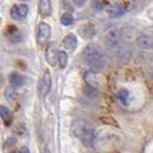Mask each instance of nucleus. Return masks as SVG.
Listing matches in <instances>:
<instances>
[{
  "label": "nucleus",
  "instance_id": "obj_1",
  "mask_svg": "<svg viewBox=\"0 0 153 153\" xmlns=\"http://www.w3.org/2000/svg\"><path fill=\"white\" fill-rule=\"evenodd\" d=\"M83 59L94 73L102 70L106 66V56L104 54V51L96 43H91L85 46L83 51Z\"/></svg>",
  "mask_w": 153,
  "mask_h": 153
},
{
  "label": "nucleus",
  "instance_id": "obj_2",
  "mask_svg": "<svg viewBox=\"0 0 153 153\" xmlns=\"http://www.w3.org/2000/svg\"><path fill=\"white\" fill-rule=\"evenodd\" d=\"M120 31L114 27L108 28L107 31L105 32L104 36V43H105V48L108 55L113 56L116 54L119 47H120Z\"/></svg>",
  "mask_w": 153,
  "mask_h": 153
},
{
  "label": "nucleus",
  "instance_id": "obj_3",
  "mask_svg": "<svg viewBox=\"0 0 153 153\" xmlns=\"http://www.w3.org/2000/svg\"><path fill=\"white\" fill-rule=\"evenodd\" d=\"M29 13V7L25 4H20L15 5L14 7L10 9V16L15 21H22L24 20Z\"/></svg>",
  "mask_w": 153,
  "mask_h": 153
},
{
  "label": "nucleus",
  "instance_id": "obj_4",
  "mask_svg": "<svg viewBox=\"0 0 153 153\" xmlns=\"http://www.w3.org/2000/svg\"><path fill=\"white\" fill-rule=\"evenodd\" d=\"M51 84H52V77H51V74L48 71H45L44 75L42 76L40 81H39V93L42 97H45L46 94L50 92V89H51Z\"/></svg>",
  "mask_w": 153,
  "mask_h": 153
},
{
  "label": "nucleus",
  "instance_id": "obj_5",
  "mask_svg": "<svg viewBox=\"0 0 153 153\" xmlns=\"http://www.w3.org/2000/svg\"><path fill=\"white\" fill-rule=\"evenodd\" d=\"M137 36L138 31L134 25H126L122 28V30L120 31V37L127 43H130L132 40H135Z\"/></svg>",
  "mask_w": 153,
  "mask_h": 153
},
{
  "label": "nucleus",
  "instance_id": "obj_6",
  "mask_svg": "<svg viewBox=\"0 0 153 153\" xmlns=\"http://www.w3.org/2000/svg\"><path fill=\"white\" fill-rule=\"evenodd\" d=\"M51 37V27L50 24L46 22H40L38 25V35H37V38H38L39 44H43L47 42Z\"/></svg>",
  "mask_w": 153,
  "mask_h": 153
},
{
  "label": "nucleus",
  "instance_id": "obj_7",
  "mask_svg": "<svg viewBox=\"0 0 153 153\" xmlns=\"http://www.w3.org/2000/svg\"><path fill=\"white\" fill-rule=\"evenodd\" d=\"M115 55H116V58H117V61L122 62V63H126V62L130 61L131 56H132V48L128 45L120 46Z\"/></svg>",
  "mask_w": 153,
  "mask_h": 153
},
{
  "label": "nucleus",
  "instance_id": "obj_8",
  "mask_svg": "<svg viewBox=\"0 0 153 153\" xmlns=\"http://www.w3.org/2000/svg\"><path fill=\"white\" fill-rule=\"evenodd\" d=\"M94 136H96L94 130L89 126V127L85 128L84 131L81 134V136H79L78 138L82 140V143H83V145L84 146H86V147H91V146L93 145V142H94Z\"/></svg>",
  "mask_w": 153,
  "mask_h": 153
},
{
  "label": "nucleus",
  "instance_id": "obj_9",
  "mask_svg": "<svg viewBox=\"0 0 153 153\" xmlns=\"http://www.w3.org/2000/svg\"><path fill=\"white\" fill-rule=\"evenodd\" d=\"M135 42H136V44L139 48H142V50H152L153 47V40H152V37L151 36H149V35H144V33H140V35H138L136 39H135Z\"/></svg>",
  "mask_w": 153,
  "mask_h": 153
},
{
  "label": "nucleus",
  "instance_id": "obj_10",
  "mask_svg": "<svg viewBox=\"0 0 153 153\" xmlns=\"http://www.w3.org/2000/svg\"><path fill=\"white\" fill-rule=\"evenodd\" d=\"M46 60L48 62V65L52 66V67H54L56 65V61H58V50H56L55 44H53V43L48 44L47 48H46Z\"/></svg>",
  "mask_w": 153,
  "mask_h": 153
},
{
  "label": "nucleus",
  "instance_id": "obj_11",
  "mask_svg": "<svg viewBox=\"0 0 153 153\" xmlns=\"http://www.w3.org/2000/svg\"><path fill=\"white\" fill-rule=\"evenodd\" d=\"M79 35L84 39H91L96 36V28L91 23H85L79 28Z\"/></svg>",
  "mask_w": 153,
  "mask_h": 153
},
{
  "label": "nucleus",
  "instance_id": "obj_12",
  "mask_svg": "<svg viewBox=\"0 0 153 153\" xmlns=\"http://www.w3.org/2000/svg\"><path fill=\"white\" fill-rule=\"evenodd\" d=\"M9 83H10L12 86H14L15 89L16 88H21V86H23V85L25 84V78L20 73L13 71L9 75Z\"/></svg>",
  "mask_w": 153,
  "mask_h": 153
},
{
  "label": "nucleus",
  "instance_id": "obj_13",
  "mask_svg": "<svg viewBox=\"0 0 153 153\" xmlns=\"http://www.w3.org/2000/svg\"><path fill=\"white\" fill-rule=\"evenodd\" d=\"M126 13V8L122 5H112L107 8V14L112 19H117Z\"/></svg>",
  "mask_w": 153,
  "mask_h": 153
},
{
  "label": "nucleus",
  "instance_id": "obj_14",
  "mask_svg": "<svg viewBox=\"0 0 153 153\" xmlns=\"http://www.w3.org/2000/svg\"><path fill=\"white\" fill-rule=\"evenodd\" d=\"M86 127H89V124L88 122L85 121V120H76L75 122L73 123V126H71V130H73V134L76 136V137H79L81 136V134L84 131V129Z\"/></svg>",
  "mask_w": 153,
  "mask_h": 153
},
{
  "label": "nucleus",
  "instance_id": "obj_15",
  "mask_svg": "<svg viewBox=\"0 0 153 153\" xmlns=\"http://www.w3.org/2000/svg\"><path fill=\"white\" fill-rule=\"evenodd\" d=\"M77 44H78L77 37L73 33H69L63 38V45L69 51H75L77 47Z\"/></svg>",
  "mask_w": 153,
  "mask_h": 153
},
{
  "label": "nucleus",
  "instance_id": "obj_16",
  "mask_svg": "<svg viewBox=\"0 0 153 153\" xmlns=\"http://www.w3.org/2000/svg\"><path fill=\"white\" fill-rule=\"evenodd\" d=\"M52 12L51 0H39V13L43 16H48Z\"/></svg>",
  "mask_w": 153,
  "mask_h": 153
},
{
  "label": "nucleus",
  "instance_id": "obj_17",
  "mask_svg": "<svg viewBox=\"0 0 153 153\" xmlns=\"http://www.w3.org/2000/svg\"><path fill=\"white\" fill-rule=\"evenodd\" d=\"M0 117L4 120L6 126H10V123L13 121V115H12L10 109H8V107L4 105H0Z\"/></svg>",
  "mask_w": 153,
  "mask_h": 153
},
{
  "label": "nucleus",
  "instance_id": "obj_18",
  "mask_svg": "<svg viewBox=\"0 0 153 153\" xmlns=\"http://www.w3.org/2000/svg\"><path fill=\"white\" fill-rule=\"evenodd\" d=\"M84 81L89 86L98 88V79H97V75L94 71H92V70L86 71L84 74Z\"/></svg>",
  "mask_w": 153,
  "mask_h": 153
},
{
  "label": "nucleus",
  "instance_id": "obj_19",
  "mask_svg": "<svg viewBox=\"0 0 153 153\" xmlns=\"http://www.w3.org/2000/svg\"><path fill=\"white\" fill-rule=\"evenodd\" d=\"M4 98L7 100L8 102H14L16 99V90L14 86L9 85L7 88H5L4 90Z\"/></svg>",
  "mask_w": 153,
  "mask_h": 153
},
{
  "label": "nucleus",
  "instance_id": "obj_20",
  "mask_svg": "<svg viewBox=\"0 0 153 153\" xmlns=\"http://www.w3.org/2000/svg\"><path fill=\"white\" fill-rule=\"evenodd\" d=\"M60 22H61L62 25L69 27V25H71L74 23V16L71 15L70 13H63L61 19H60Z\"/></svg>",
  "mask_w": 153,
  "mask_h": 153
},
{
  "label": "nucleus",
  "instance_id": "obj_21",
  "mask_svg": "<svg viewBox=\"0 0 153 153\" xmlns=\"http://www.w3.org/2000/svg\"><path fill=\"white\" fill-rule=\"evenodd\" d=\"M117 98L122 102L123 105H127L128 102V98H129V91L127 89H121L119 93H117Z\"/></svg>",
  "mask_w": 153,
  "mask_h": 153
},
{
  "label": "nucleus",
  "instance_id": "obj_22",
  "mask_svg": "<svg viewBox=\"0 0 153 153\" xmlns=\"http://www.w3.org/2000/svg\"><path fill=\"white\" fill-rule=\"evenodd\" d=\"M58 61L60 63L61 68H65L67 66V62H68V55L65 51H60L58 52Z\"/></svg>",
  "mask_w": 153,
  "mask_h": 153
},
{
  "label": "nucleus",
  "instance_id": "obj_23",
  "mask_svg": "<svg viewBox=\"0 0 153 153\" xmlns=\"http://www.w3.org/2000/svg\"><path fill=\"white\" fill-rule=\"evenodd\" d=\"M85 94L89 98H96L98 96V90H97V88H92V86L86 85V88H85Z\"/></svg>",
  "mask_w": 153,
  "mask_h": 153
},
{
  "label": "nucleus",
  "instance_id": "obj_24",
  "mask_svg": "<svg viewBox=\"0 0 153 153\" xmlns=\"http://www.w3.org/2000/svg\"><path fill=\"white\" fill-rule=\"evenodd\" d=\"M16 142H17V140H16L15 137H9L8 139H6V142H5V144H4V147L7 149V147H10V146L15 145Z\"/></svg>",
  "mask_w": 153,
  "mask_h": 153
},
{
  "label": "nucleus",
  "instance_id": "obj_25",
  "mask_svg": "<svg viewBox=\"0 0 153 153\" xmlns=\"http://www.w3.org/2000/svg\"><path fill=\"white\" fill-rule=\"evenodd\" d=\"M86 1L88 0H73V2H74V5L78 8H82L84 6L85 4H86Z\"/></svg>",
  "mask_w": 153,
  "mask_h": 153
},
{
  "label": "nucleus",
  "instance_id": "obj_26",
  "mask_svg": "<svg viewBox=\"0 0 153 153\" xmlns=\"http://www.w3.org/2000/svg\"><path fill=\"white\" fill-rule=\"evenodd\" d=\"M19 153H30V151H29V149H28V147H25V146H24V147H22V149L20 150V152Z\"/></svg>",
  "mask_w": 153,
  "mask_h": 153
},
{
  "label": "nucleus",
  "instance_id": "obj_27",
  "mask_svg": "<svg viewBox=\"0 0 153 153\" xmlns=\"http://www.w3.org/2000/svg\"><path fill=\"white\" fill-rule=\"evenodd\" d=\"M43 153H51V151H50V149H48V147H45V149H44V151H43Z\"/></svg>",
  "mask_w": 153,
  "mask_h": 153
},
{
  "label": "nucleus",
  "instance_id": "obj_28",
  "mask_svg": "<svg viewBox=\"0 0 153 153\" xmlns=\"http://www.w3.org/2000/svg\"><path fill=\"white\" fill-rule=\"evenodd\" d=\"M2 82H4V78H2V76L0 75V85L2 84Z\"/></svg>",
  "mask_w": 153,
  "mask_h": 153
},
{
  "label": "nucleus",
  "instance_id": "obj_29",
  "mask_svg": "<svg viewBox=\"0 0 153 153\" xmlns=\"http://www.w3.org/2000/svg\"><path fill=\"white\" fill-rule=\"evenodd\" d=\"M10 153H19L17 151H14V152H10Z\"/></svg>",
  "mask_w": 153,
  "mask_h": 153
},
{
  "label": "nucleus",
  "instance_id": "obj_30",
  "mask_svg": "<svg viewBox=\"0 0 153 153\" xmlns=\"http://www.w3.org/2000/svg\"><path fill=\"white\" fill-rule=\"evenodd\" d=\"M20 1H27V0H20Z\"/></svg>",
  "mask_w": 153,
  "mask_h": 153
},
{
  "label": "nucleus",
  "instance_id": "obj_31",
  "mask_svg": "<svg viewBox=\"0 0 153 153\" xmlns=\"http://www.w3.org/2000/svg\"><path fill=\"white\" fill-rule=\"evenodd\" d=\"M89 153H94V152H89Z\"/></svg>",
  "mask_w": 153,
  "mask_h": 153
}]
</instances>
